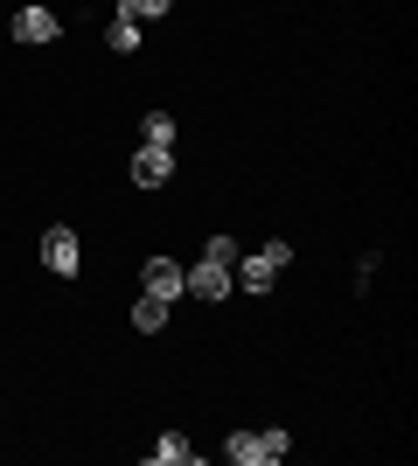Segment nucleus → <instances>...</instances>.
<instances>
[{
	"label": "nucleus",
	"mask_w": 418,
	"mask_h": 466,
	"mask_svg": "<svg viewBox=\"0 0 418 466\" xmlns=\"http://www.w3.org/2000/svg\"><path fill=\"white\" fill-rule=\"evenodd\" d=\"M105 42H112L119 56H133V49H139V21H133V15H119L112 28H105Z\"/></svg>",
	"instance_id": "9d476101"
},
{
	"label": "nucleus",
	"mask_w": 418,
	"mask_h": 466,
	"mask_svg": "<svg viewBox=\"0 0 418 466\" xmlns=\"http://www.w3.org/2000/svg\"><path fill=\"white\" fill-rule=\"evenodd\" d=\"M286 265H293V244H286V237H272V244H265V251H251V258H238V286L244 292H272L279 286V272H286Z\"/></svg>",
	"instance_id": "f03ea898"
},
{
	"label": "nucleus",
	"mask_w": 418,
	"mask_h": 466,
	"mask_svg": "<svg viewBox=\"0 0 418 466\" xmlns=\"http://www.w3.org/2000/svg\"><path fill=\"white\" fill-rule=\"evenodd\" d=\"M181 286L196 292V299H230V286H238V279H230V265H209V258H202V265H189V272H181Z\"/></svg>",
	"instance_id": "20e7f679"
},
{
	"label": "nucleus",
	"mask_w": 418,
	"mask_h": 466,
	"mask_svg": "<svg viewBox=\"0 0 418 466\" xmlns=\"http://www.w3.org/2000/svg\"><path fill=\"white\" fill-rule=\"evenodd\" d=\"M147 460H154V466H189V460H196V446H189L181 431H168V439H154V452H147Z\"/></svg>",
	"instance_id": "1a4fd4ad"
},
{
	"label": "nucleus",
	"mask_w": 418,
	"mask_h": 466,
	"mask_svg": "<svg viewBox=\"0 0 418 466\" xmlns=\"http://www.w3.org/2000/svg\"><path fill=\"white\" fill-rule=\"evenodd\" d=\"M42 265H49V272L56 279H77V265H84V244H77V230H42Z\"/></svg>",
	"instance_id": "7ed1b4c3"
},
{
	"label": "nucleus",
	"mask_w": 418,
	"mask_h": 466,
	"mask_svg": "<svg viewBox=\"0 0 418 466\" xmlns=\"http://www.w3.org/2000/svg\"><path fill=\"white\" fill-rule=\"evenodd\" d=\"M139 292H154V299H175V292H189V286H181V265H175V258H147Z\"/></svg>",
	"instance_id": "0eeeda50"
},
{
	"label": "nucleus",
	"mask_w": 418,
	"mask_h": 466,
	"mask_svg": "<svg viewBox=\"0 0 418 466\" xmlns=\"http://www.w3.org/2000/svg\"><path fill=\"white\" fill-rule=\"evenodd\" d=\"M168 175H175V147H147V139H139V154H133V181H139V188H160Z\"/></svg>",
	"instance_id": "39448f33"
},
{
	"label": "nucleus",
	"mask_w": 418,
	"mask_h": 466,
	"mask_svg": "<svg viewBox=\"0 0 418 466\" xmlns=\"http://www.w3.org/2000/svg\"><path fill=\"white\" fill-rule=\"evenodd\" d=\"M139 139H147V147H175V118H168V112H147Z\"/></svg>",
	"instance_id": "9b49d317"
},
{
	"label": "nucleus",
	"mask_w": 418,
	"mask_h": 466,
	"mask_svg": "<svg viewBox=\"0 0 418 466\" xmlns=\"http://www.w3.org/2000/svg\"><path fill=\"white\" fill-rule=\"evenodd\" d=\"M56 35H63L56 7H21L15 15V42H56Z\"/></svg>",
	"instance_id": "423d86ee"
},
{
	"label": "nucleus",
	"mask_w": 418,
	"mask_h": 466,
	"mask_svg": "<svg viewBox=\"0 0 418 466\" xmlns=\"http://www.w3.org/2000/svg\"><path fill=\"white\" fill-rule=\"evenodd\" d=\"M202 258H209V265H230V272H238V237H209V244H202Z\"/></svg>",
	"instance_id": "f8f14e48"
},
{
	"label": "nucleus",
	"mask_w": 418,
	"mask_h": 466,
	"mask_svg": "<svg viewBox=\"0 0 418 466\" xmlns=\"http://www.w3.org/2000/svg\"><path fill=\"white\" fill-rule=\"evenodd\" d=\"M286 452H293V431H230V439H223V460L230 466H279L286 460Z\"/></svg>",
	"instance_id": "f257e3e1"
},
{
	"label": "nucleus",
	"mask_w": 418,
	"mask_h": 466,
	"mask_svg": "<svg viewBox=\"0 0 418 466\" xmlns=\"http://www.w3.org/2000/svg\"><path fill=\"white\" fill-rule=\"evenodd\" d=\"M168 7H175V0H126L119 15H133L139 28H147V21H160V15H168Z\"/></svg>",
	"instance_id": "ddd939ff"
},
{
	"label": "nucleus",
	"mask_w": 418,
	"mask_h": 466,
	"mask_svg": "<svg viewBox=\"0 0 418 466\" xmlns=\"http://www.w3.org/2000/svg\"><path fill=\"white\" fill-rule=\"evenodd\" d=\"M133 328H139V334H160V328H168V299L139 292V299H133Z\"/></svg>",
	"instance_id": "6e6552de"
}]
</instances>
